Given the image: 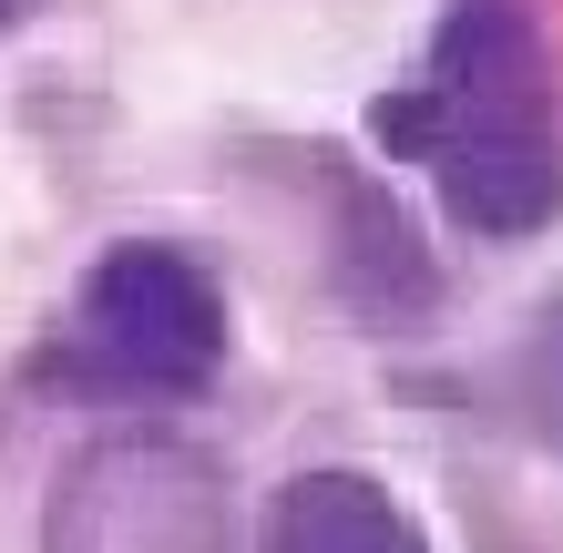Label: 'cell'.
Returning a JSON list of instances; mask_svg holds the SVG:
<instances>
[{"label":"cell","instance_id":"cell-1","mask_svg":"<svg viewBox=\"0 0 563 553\" xmlns=\"http://www.w3.org/2000/svg\"><path fill=\"white\" fill-rule=\"evenodd\" d=\"M369 144L441 185L482 246H533L563 215V62L543 0H441L410 82L369 103Z\"/></svg>","mask_w":563,"mask_h":553},{"label":"cell","instance_id":"cell-7","mask_svg":"<svg viewBox=\"0 0 563 553\" xmlns=\"http://www.w3.org/2000/svg\"><path fill=\"white\" fill-rule=\"evenodd\" d=\"M21 21H42V0H0V42H11Z\"/></svg>","mask_w":563,"mask_h":553},{"label":"cell","instance_id":"cell-2","mask_svg":"<svg viewBox=\"0 0 563 553\" xmlns=\"http://www.w3.org/2000/svg\"><path fill=\"white\" fill-rule=\"evenodd\" d=\"M225 349H236V308L225 277L175 236H113L62 298V318L31 349V389L62 400H195Z\"/></svg>","mask_w":563,"mask_h":553},{"label":"cell","instance_id":"cell-3","mask_svg":"<svg viewBox=\"0 0 563 553\" xmlns=\"http://www.w3.org/2000/svg\"><path fill=\"white\" fill-rule=\"evenodd\" d=\"M42 553H236V482L175 431H103L52 472Z\"/></svg>","mask_w":563,"mask_h":553},{"label":"cell","instance_id":"cell-5","mask_svg":"<svg viewBox=\"0 0 563 553\" xmlns=\"http://www.w3.org/2000/svg\"><path fill=\"white\" fill-rule=\"evenodd\" d=\"M256 553H430L420 512L358 462H318L267 493L256 512Z\"/></svg>","mask_w":563,"mask_h":553},{"label":"cell","instance_id":"cell-6","mask_svg":"<svg viewBox=\"0 0 563 553\" xmlns=\"http://www.w3.org/2000/svg\"><path fill=\"white\" fill-rule=\"evenodd\" d=\"M512 389H522V410H533V431H543V441H563V308H543L533 329H522Z\"/></svg>","mask_w":563,"mask_h":553},{"label":"cell","instance_id":"cell-4","mask_svg":"<svg viewBox=\"0 0 563 553\" xmlns=\"http://www.w3.org/2000/svg\"><path fill=\"white\" fill-rule=\"evenodd\" d=\"M277 165L297 175V195L318 206V277L358 329L400 339L441 318V256H430L420 215L400 206V185L379 165H358L349 144H277Z\"/></svg>","mask_w":563,"mask_h":553}]
</instances>
